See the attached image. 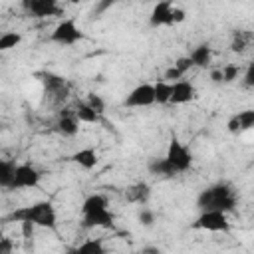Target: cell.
Segmentation results:
<instances>
[{"mask_svg":"<svg viewBox=\"0 0 254 254\" xmlns=\"http://www.w3.org/2000/svg\"><path fill=\"white\" fill-rule=\"evenodd\" d=\"M173 65H175V67H177V69H179V71H181L183 75H185V73H187V71H189V69L192 67V64H190L189 56H183V58H179V60H177V62H175Z\"/></svg>","mask_w":254,"mask_h":254,"instance_id":"obj_27","label":"cell"},{"mask_svg":"<svg viewBox=\"0 0 254 254\" xmlns=\"http://www.w3.org/2000/svg\"><path fill=\"white\" fill-rule=\"evenodd\" d=\"M8 218L16 220L20 224L30 222V224L42 226V228H56V224H58V214H56V208L50 200H38L34 204L22 206V208L14 210Z\"/></svg>","mask_w":254,"mask_h":254,"instance_id":"obj_3","label":"cell"},{"mask_svg":"<svg viewBox=\"0 0 254 254\" xmlns=\"http://www.w3.org/2000/svg\"><path fill=\"white\" fill-rule=\"evenodd\" d=\"M155 103L153 83H141L129 91V95L123 99L125 107H149Z\"/></svg>","mask_w":254,"mask_h":254,"instance_id":"obj_8","label":"cell"},{"mask_svg":"<svg viewBox=\"0 0 254 254\" xmlns=\"http://www.w3.org/2000/svg\"><path fill=\"white\" fill-rule=\"evenodd\" d=\"M69 159H71L75 165H79L81 169H85V171L95 169V167H97V161H99L97 151H95L93 147H83V149L75 151V153H73Z\"/></svg>","mask_w":254,"mask_h":254,"instance_id":"obj_12","label":"cell"},{"mask_svg":"<svg viewBox=\"0 0 254 254\" xmlns=\"http://www.w3.org/2000/svg\"><path fill=\"white\" fill-rule=\"evenodd\" d=\"M196 206L202 210H220V212H232L236 206V192L228 183H216L196 196Z\"/></svg>","mask_w":254,"mask_h":254,"instance_id":"obj_2","label":"cell"},{"mask_svg":"<svg viewBox=\"0 0 254 254\" xmlns=\"http://www.w3.org/2000/svg\"><path fill=\"white\" fill-rule=\"evenodd\" d=\"M173 2H159L155 4L151 16H149V24L153 28H159V26H173V18H171V12H173Z\"/></svg>","mask_w":254,"mask_h":254,"instance_id":"obj_11","label":"cell"},{"mask_svg":"<svg viewBox=\"0 0 254 254\" xmlns=\"http://www.w3.org/2000/svg\"><path fill=\"white\" fill-rule=\"evenodd\" d=\"M171 89H173V83H167L165 79H161V81L153 83L155 103H159V105H165V103H169V99H171Z\"/></svg>","mask_w":254,"mask_h":254,"instance_id":"obj_19","label":"cell"},{"mask_svg":"<svg viewBox=\"0 0 254 254\" xmlns=\"http://www.w3.org/2000/svg\"><path fill=\"white\" fill-rule=\"evenodd\" d=\"M58 129H60L62 135H67V137H73V135L79 133V121L75 119L73 111L71 113H64L62 111L60 121H58Z\"/></svg>","mask_w":254,"mask_h":254,"instance_id":"obj_14","label":"cell"},{"mask_svg":"<svg viewBox=\"0 0 254 254\" xmlns=\"http://www.w3.org/2000/svg\"><path fill=\"white\" fill-rule=\"evenodd\" d=\"M83 38L81 30L77 28L75 18H64L52 32V42L60 46H73Z\"/></svg>","mask_w":254,"mask_h":254,"instance_id":"obj_6","label":"cell"},{"mask_svg":"<svg viewBox=\"0 0 254 254\" xmlns=\"http://www.w3.org/2000/svg\"><path fill=\"white\" fill-rule=\"evenodd\" d=\"M69 254H105V246L101 238H87L77 248H73Z\"/></svg>","mask_w":254,"mask_h":254,"instance_id":"obj_15","label":"cell"},{"mask_svg":"<svg viewBox=\"0 0 254 254\" xmlns=\"http://www.w3.org/2000/svg\"><path fill=\"white\" fill-rule=\"evenodd\" d=\"M14 171H16V163L14 161L0 159V187L10 189L12 179H14Z\"/></svg>","mask_w":254,"mask_h":254,"instance_id":"obj_20","label":"cell"},{"mask_svg":"<svg viewBox=\"0 0 254 254\" xmlns=\"http://www.w3.org/2000/svg\"><path fill=\"white\" fill-rule=\"evenodd\" d=\"M248 44H250V36L244 34V32H236V34H234V40H232V44H230V50L240 54V52H244V50L248 48Z\"/></svg>","mask_w":254,"mask_h":254,"instance_id":"obj_23","label":"cell"},{"mask_svg":"<svg viewBox=\"0 0 254 254\" xmlns=\"http://www.w3.org/2000/svg\"><path fill=\"white\" fill-rule=\"evenodd\" d=\"M85 103H87V105H89V107H91L99 117L103 115V111H105V101H103V97H101V95H97V93H93V91H91V93H87Z\"/></svg>","mask_w":254,"mask_h":254,"instance_id":"obj_25","label":"cell"},{"mask_svg":"<svg viewBox=\"0 0 254 254\" xmlns=\"http://www.w3.org/2000/svg\"><path fill=\"white\" fill-rule=\"evenodd\" d=\"M149 194H151V189H149L147 183H137V185H133V187L127 190V198H129L131 202H139V204L147 202Z\"/></svg>","mask_w":254,"mask_h":254,"instance_id":"obj_18","label":"cell"},{"mask_svg":"<svg viewBox=\"0 0 254 254\" xmlns=\"http://www.w3.org/2000/svg\"><path fill=\"white\" fill-rule=\"evenodd\" d=\"M141 254H163V252H161V250H159L157 246H145Z\"/></svg>","mask_w":254,"mask_h":254,"instance_id":"obj_34","label":"cell"},{"mask_svg":"<svg viewBox=\"0 0 254 254\" xmlns=\"http://www.w3.org/2000/svg\"><path fill=\"white\" fill-rule=\"evenodd\" d=\"M34 224H30V222H22V234H24V238H32V234H34Z\"/></svg>","mask_w":254,"mask_h":254,"instance_id":"obj_32","label":"cell"},{"mask_svg":"<svg viewBox=\"0 0 254 254\" xmlns=\"http://www.w3.org/2000/svg\"><path fill=\"white\" fill-rule=\"evenodd\" d=\"M189 60H190V64L194 67H208L210 65V60H212V48L208 44H200V46H196L190 52Z\"/></svg>","mask_w":254,"mask_h":254,"instance_id":"obj_13","label":"cell"},{"mask_svg":"<svg viewBox=\"0 0 254 254\" xmlns=\"http://www.w3.org/2000/svg\"><path fill=\"white\" fill-rule=\"evenodd\" d=\"M139 222H141L143 226H151V224L155 222V214H153V210L143 208V210L139 212Z\"/></svg>","mask_w":254,"mask_h":254,"instance_id":"obj_28","label":"cell"},{"mask_svg":"<svg viewBox=\"0 0 254 254\" xmlns=\"http://www.w3.org/2000/svg\"><path fill=\"white\" fill-rule=\"evenodd\" d=\"M236 119H238L240 133H242V131H250V129L254 127V111H252V109H246V111L236 113Z\"/></svg>","mask_w":254,"mask_h":254,"instance_id":"obj_22","label":"cell"},{"mask_svg":"<svg viewBox=\"0 0 254 254\" xmlns=\"http://www.w3.org/2000/svg\"><path fill=\"white\" fill-rule=\"evenodd\" d=\"M171 18H173V24H181L185 18H187V12L179 6H173V12H171Z\"/></svg>","mask_w":254,"mask_h":254,"instance_id":"obj_29","label":"cell"},{"mask_svg":"<svg viewBox=\"0 0 254 254\" xmlns=\"http://www.w3.org/2000/svg\"><path fill=\"white\" fill-rule=\"evenodd\" d=\"M192 228H196V230H208V232H228L230 230L228 214L226 212H220V210H202L198 214V218L194 220Z\"/></svg>","mask_w":254,"mask_h":254,"instance_id":"obj_5","label":"cell"},{"mask_svg":"<svg viewBox=\"0 0 254 254\" xmlns=\"http://www.w3.org/2000/svg\"><path fill=\"white\" fill-rule=\"evenodd\" d=\"M22 6H24V10H28L32 16H38V18L56 16V14L62 12L56 0H24Z\"/></svg>","mask_w":254,"mask_h":254,"instance_id":"obj_9","label":"cell"},{"mask_svg":"<svg viewBox=\"0 0 254 254\" xmlns=\"http://www.w3.org/2000/svg\"><path fill=\"white\" fill-rule=\"evenodd\" d=\"M22 42V36L18 32H6L0 36V52H8L12 48H16Z\"/></svg>","mask_w":254,"mask_h":254,"instance_id":"obj_21","label":"cell"},{"mask_svg":"<svg viewBox=\"0 0 254 254\" xmlns=\"http://www.w3.org/2000/svg\"><path fill=\"white\" fill-rule=\"evenodd\" d=\"M244 85H246V87H252V85H254V65H252V64L246 67V73H244Z\"/></svg>","mask_w":254,"mask_h":254,"instance_id":"obj_31","label":"cell"},{"mask_svg":"<svg viewBox=\"0 0 254 254\" xmlns=\"http://www.w3.org/2000/svg\"><path fill=\"white\" fill-rule=\"evenodd\" d=\"M12 252H14V242L4 236L0 240V254H12Z\"/></svg>","mask_w":254,"mask_h":254,"instance_id":"obj_30","label":"cell"},{"mask_svg":"<svg viewBox=\"0 0 254 254\" xmlns=\"http://www.w3.org/2000/svg\"><path fill=\"white\" fill-rule=\"evenodd\" d=\"M210 79H212L214 83H220V81H222V73H220V67L210 71Z\"/></svg>","mask_w":254,"mask_h":254,"instance_id":"obj_33","label":"cell"},{"mask_svg":"<svg viewBox=\"0 0 254 254\" xmlns=\"http://www.w3.org/2000/svg\"><path fill=\"white\" fill-rule=\"evenodd\" d=\"M107 206L109 202L103 194H89L81 204V226L83 228H113L115 214Z\"/></svg>","mask_w":254,"mask_h":254,"instance_id":"obj_1","label":"cell"},{"mask_svg":"<svg viewBox=\"0 0 254 254\" xmlns=\"http://www.w3.org/2000/svg\"><path fill=\"white\" fill-rule=\"evenodd\" d=\"M183 79V73L175 67V65H171L167 71H165V81L167 83H175V81H181Z\"/></svg>","mask_w":254,"mask_h":254,"instance_id":"obj_26","label":"cell"},{"mask_svg":"<svg viewBox=\"0 0 254 254\" xmlns=\"http://www.w3.org/2000/svg\"><path fill=\"white\" fill-rule=\"evenodd\" d=\"M2 238H4V234H2V230H0V240H2Z\"/></svg>","mask_w":254,"mask_h":254,"instance_id":"obj_35","label":"cell"},{"mask_svg":"<svg viewBox=\"0 0 254 254\" xmlns=\"http://www.w3.org/2000/svg\"><path fill=\"white\" fill-rule=\"evenodd\" d=\"M240 65H236V64H228V65H222L220 67V73H222V81L224 83H232L238 75H240Z\"/></svg>","mask_w":254,"mask_h":254,"instance_id":"obj_24","label":"cell"},{"mask_svg":"<svg viewBox=\"0 0 254 254\" xmlns=\"http://www.w3.org/2000/svg\"><path fill=\"white\" fill-rule=\"evenodd\" d=\"M165 159H167V163L175 169V173H177V175H179V173L189 171V169H190V165H192V153H190V149H189V147H187V145H185L177 135H173V137H171Z\"/></svg>","mask_w":254,"mask_h":254,"instance_id":"obj_4","label":"cell"},{"mask_svg":"<svg viewBox=\"0 0 254 254\" xmlns=\"http://www.w3.org/2000/svg\"><path fill=\"white\" fill-rule=\"evenodd\" d=\"M40 171L32 165H16V171H14V179H12V185L10 189L12 190H18V189H36L40 185Z\"/></svg>","mask_w":254,"mask_h":254,"instance_id":"obj_7","label":"cell"},{"mask_svg":"<svg viewBox=\"0 0 254 254\" xmlns=\"http://www.w3.org/2000/svg\"><path fill=\"white\" fill-rule=\"evenodd\" d=\"M196 97V89L190 81L187 79H181V81H175L173 83V89H171V99L169 103L173 105H183V103H189Z\"/></svg>","mask_w":254,"mask_h":254,"instance_id":"obj_10","label":"cell"},{"mask_svg":"<svg viewBox=\"0 0 254 254\" xmlns=\"http://www.w3.org/2000/svg\"><path fill=\"white\" fill-rule=\"evenodd\" d=\"M147 167H149V173H151V175H157V177L171 179V177H175V175H177V173H175V169L167 163V159H165V157H163V159H161V157H159V159H151Z\"/></svg>","mask_w":254,"mask_h":254,"instance_id":"obj_16","label":"cell"},{"mask_svg":"<svg viewBox=\"0 0 254 254\" xmlns=\"http://www.w3.org/2000/svg\"><path fill=\"white\" fill-rule=\"evenodd\" d=\"M73 115H75V119L81 121V123H97V121H99V115H97L85 101H77V103H75Z\"/></svg>","mask_w":254,"mask_h":254,"instance_id":"obj_17","label":"cell"}]
</instances>
